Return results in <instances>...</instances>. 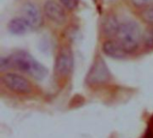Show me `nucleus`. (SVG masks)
<instances>
[{
    "label": "nucleus",
    "instance_id": "1a4fd4ad",
    "mask_svg": "<svg viewBox=\"0 0 153 138\" xmlns=\"http://www.w3.org/2000/svg\"><path fill=\"white\" fill-rule=\"evenodd\" d=\"M8 31L13 35H23L28 32L30 28L22 17H15L8 23Z\"/></svg>",
    "mask_w": 153,
    "mask_h": 138
},
{
    "label": "nucleus",
    "instance_id": "39448f33",
    "mask_svg": "<svg viewBox=\"0 0 153 138\" xmlns=\"http://www.w3.org/2000/svg\"><path fill=\"white\" fill-rule=\"evenodd\" d=\"M74 67V55L70 48H62L56 59L55 71L60 77H65L70 75Z\"/></svg>",
    "mask_w": 153,
    "mask_h": 138
},
{
    "label": "nucleus",
    "instance_id": "f8f14e48",
    "mask_svg": "<svg viewBox=\"0 0 153 138\" xmlns=\"http://www.w3.org/2000/svg\"><path fill=\"white\" fill-rule=\"evenodd\" d=\"M142 18L146 23L153 26V6L148 7L143 11Z\"/></svg>",
    "mask_w": 153,
    "mask_h": 138
},
{
    "label": "nucleus",
    "instance_id": "423d86ee",
    "mask_svg": "<svg viewBox=\"0 0 153 138\" xmlns=\"http://www.w3.org/2000/svg\"><path fill=\"white\" fill-rule=\"evenodd\" d=\"M22 17L28 23L30 30L39 29L43 23L41 11L39 5L32 2H28L22 5Z\"/></svg>",
    "mask_w": 153,
    "mask_h": 138
},
{
    "label": "nucleus",
    "instance_id": "ddd939ff",
    "mask_svg": "<svg viewBox=\"0 0 153 138\" xmlns=\"http://www.w3.org/2000/svg\"><path fill=\"white\" fill-rule=\"evenodd\" d=\"M61 4L69 10L75 9L79 4V0H59Z\"/></svg>",
    "mask_w": 153,
    "mask_h": 138
},
{
    "label": "nucleus",
    "instance_id": "0eeeda50",
    "mask_svg": "<svg viewBox=\"0 0 153 138\" xmlns=\"http://www.w3.org/2000/svg\"><path fill=\"white\" fill-rule=\"evenodd\" d=\"M45 15L56 24H64L66 22L67 16L63 6L54 0H48L44 4Z\"/></svg>",
    "mask_w": 153,
    "mask_h": 138
},
{
    "label": "nucleus",
    "instance_id": "6e6552de",
    "mask_svg": "<svg viewBox=\"0 0 153 138\" xmlns=\"http://www.w3.org/2000/svg\"><path fill=\"white\" fill-rule=\"evenodd\" d=\"M102 50L108 57L116 59L124 58L127 54L117 40H107L103 44Z\"/></svg>",
    "mask_w": 153,
    "mask_h": 138
},
{
    "label": "nucleus",
    "instance_id": "7ed1b4c3",
    "mask_svg": "<svg viewBox=\"0 0 153 138\" xmlns=\"http://www.w3.org/2000/svg\"><path fill=\"white\" fill-rule=\"evenodd\" d=\"M111 78V74L105 61L101 57H97L90 68L85 83L89 86H100L107 84Z\"/></svg>",
    "mask_w": 153,
    "mask_h": 138
},
{
    "label": "nucleus",
    "instance_id": "f03ea898",
    "mask_svg": "<svg viewBox=\"0 0 153 138\" xmlns=\"http://www.w3.org/2000/svg\"><path fill=\"white\" fill-rule=\"evenodd\" d=\"M143 35L141 27L136 22L126 21L120 24L117 40L121 44L126 53H132L139 48L143 41Z\"/></svg>",
    "mask_w": 153,
    "mask_h": 138
},
{
    "label": "nucleus",
    "instance_id": "9d476101",
    "mask_svg": "<svg viewBox=\"0 0 153 138\" xmlns=\"http://www.w3.org/2000/svg\"><path fill=\"white\" fill-rule=\"evenodd\" d=\"M120 24L121 23L117 21L115 15L107 16L102 24V30L104 34L108 37L117 36L120 28Z\"/></svg>",
    "mask_w": 153,
    "mask_h": 138
},
{
    "label": "nucleus",
    "instance_id": "9b49d317",
    "mask_svg": "<svg viewBox=\"0 0 153 138\" xmlns=\"http://www.w3.org/2000/svg\"><path fill=\"white\" fill-rule=\"evenodd\" d=\"M143 42L148 48H153V27L147 29L143 35Z\"/></svg>",
    "mask_w": 153,
    "mask_h": 138
},
{
    "label": "nucleus",
    "instance_id": "4468645a",
    "mask_svg": "<svg viewBox=\"0 0 153 138\" xmlns=\"http://www.w3.org/2000/svg\"><path fill=\"white\" fill-rule=\"evenodd\" d=\"M12 66V62L10 57H1L0 59V68L2 71L8 69L9 67Z\"/></svg>",
    "mask_w": 153,
    "mask_h": 138
},
{
    "label": "nucleus",
    "instance_id": "f257e3e1",
    "mask_svg": "<svg viewBox=\"0 0 153 138\" xmlns=\"http://www.w3.org/2000/svg\"><path fill=\"white\" fill-rule=\"evenodd\" d=\"M12 66L17 70L29 75L35 80L41 81L46 78L48 69L30 54L26 51H17L10 57Z\"/></svg>",
    "mask_w": 153,
    "mask_h": 138
},
{
    "label": "nucleus",
    "instance_id": "20e7f679",
    "mask_svg": "<svg viewBox=\"0 0 153 138\" xmlns=\"http://www.w3.org/2000/svg\"><path fill=\"white\" fill-rule=\"evenodd\" d=\"M2 84L10 91L20 93L27 94L32 91V85L30 82L23 75L15 73H6L1 77Z\"/></svg>",
    "mask_w": 153,
    "mask_h": 138
},
{
    "label": "nucleus",
    "instance_id": "2eb2a0df",
    "mask_svg": "<svg viewBox=\"0 0 153 138\" xmlns=\"http://www.w3.org/2000/svg\"><path fill=\"white\" fill-rule=\"evenodd\" d=\"M153 0H132V3L134 4V5L141 7V6H145L148 5L150 4H152Z\"/></svg>",
    "mask_w": 153,
    "mask_h": 138
}]
</instances>
